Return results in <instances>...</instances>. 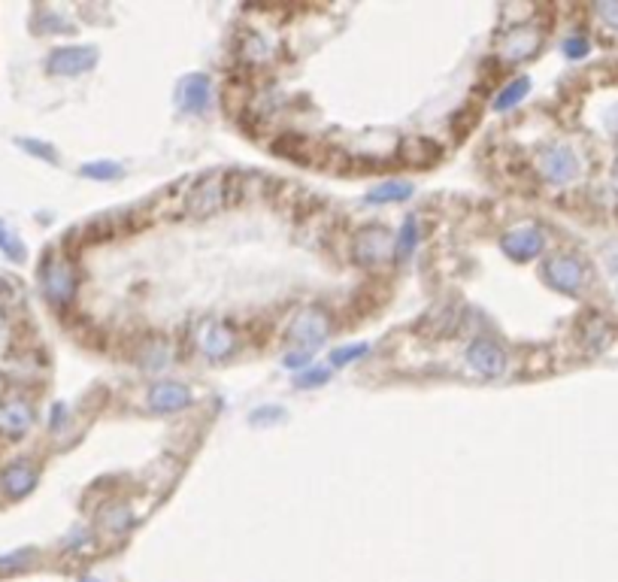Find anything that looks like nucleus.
Returning a JSON list of instances; mask_svg holds the SVG:
<instances>
[{
	"instance_id": "nucleus-1",
	"label": "nucleus",
	"mask_w": 618,
	"mask_h": 582,
	"mask_svg": "<svg viewBox=\"0 0 618 582\" xmlns=\"http://www.w3.org/2000/svg\"><path fill=\"white\" fill-rule=\"evenodd\" d=\"M237 188H240V176L231 171H212V173L197 176L194 186H191L186 195L182 212H186L188 219L216 216V212H222L225 206H231L237 201Z\"/></svg>"
},
{
	"instance_id": "nucleus-2",
	"label": "nucleus",
	"mask_w": 618,
	"mask_h": 582,
	"mask_svg": "<svg viewBox=\"0 0 618 582\" xmlns=\"http://www.w3.org/2000/svg\"><path fill=\"white\" fill-rule=\"evenodd\" d=\"M330 328H334L330 313L325 307L313 304L294 313V319L289 322V328H285V340L300 352H315L319 346H325V340L330 337Z\"/></svg>"
},
{
	"instance_id": "nucleus-3",
	"label": "nucleus",
	"mask_w": 618,
	"mask_h": 582,
	"mask_svg": "<svg viewBox=\"0 0 618 582\" xmlns=\"http://www.w3.org/2000/svg\"><path fill=\"white\" fill-rule=\"evenodd\" d=\"M40 285H43V294L52 300L55 307H67L76 294V285H79V276H76V267L70 264V258L58 255V252H49L46 258L40 261Z\"/></svg>"
},
{
	"instance_id": "nucleus-4",
	"label": "nucleus",
	"mask_w": 618,
	"mask_h": 582,
	"mask_svg": "<svg viewBox=\"0 0 618 582\" xmlns=\"http://www.w3.org/2000/svg\"><path fill=\"white\" fill-rule=\"evenodd\" d=\"M534 167L540 171V176L551 186H566L573 182L582 171L579 164V155L564 143H551V146H540L534 155Z\"/></svg>"
},
{
	"instance_id": "nucleus-5",
	"label": "nucleus",
	"mask_w": 618,
	"mask_h": 582,
	"mask_svg": "<svg viewBox=\"0 0 618 582\" xmlns=\"http://www.w3.org/2000/svg\"><path fill=\"white\" fill-rule=\"evenodd\" d=\"M352 258H355L358 267H379L382 261L394 258V237L388 227L382 225H364L360 231L352 237Z\"/></svg>"
},
{
	"instance_id": "nucleus-6",
	"label": "nucleus",
	"mask_w": 618,
	"mask_h": 582,
	"mask_svg": "<svg viewBox=\"0 0 618 582\" xmlns=\"http://www.w3.org/2000/svg\"><path fill=\"white\" fill-rule=\"evenodd\" d=\"M543 279H546V285H551V289L561 291V294H579L585 285L582 258H576L570 252L551 255L546 261V267H543Z\"/></svg>"
},
{
	"instance_id": "nucleus-7",
	"label": "nucleus",
	"mask_w": 618,
	"mask_h": 582,
	"mask_svg": "<svg viewBox=\"0 0 618 582\" xmlns=\"http://www.w3.org/2000/svg\"><path fill=\"white\" fill-rule=\"evenodd\" d=\"M467 364H470V371H476L479 377L497 379L506 373L510 358H506V352L500 343L488 340V337H476V340L467 346Z\"/></svg>"
},
{
	"instance_id": "nucleus-8",
	"label": "nucleus",
	"mask_w": 618,
	"mask_h": 582,
	"mask_svg": "<svg viewBox=\"0 0 618 582\" xmlns=\"http://www.w3.org/2000/svg\"><path fill=\"white\" fill-rule=\"evenodd\" d=\"M94 64H98L94 46H58L46 58V70L52 76H83Z\"/></svg>"
},
{
	"instance_id": "nucleus-9",
	"label": "nucleus",
	"mask_w": 618,
	"mask_h": 582,
	"mask_svg": "<svg viewBox=\"0 0 618 582\" xmlns=\"http://www.w3.org/2000/svg\"><path fill=\"white\" fill-rule=\"evenodd\" d=\"M194 340H197V349L212 361H227L237 352V334L231 331V325H225V322H218V319H206L203 325L197 328Z\"/></svg>"
},
{
	"instance_id": "nucleus-10",
	"label": "nucleus",
	"mask_w": 618,
	"mask_h": 582,
	"mask_svg": "<svg viewBox=\"0 0 618 582\" xmlns=\"http://www.w3.org/2000/svg\"><path fill=\"white\" fill-rule=\"evenodd\" d=\"M34 407L31 401L19 395L0 397V437L6 440H21L28 431L34 428Z\"/></svg>"
},
{
	"instance_id": "nucleus-11",
	"label": "nucleus",
	"mask_w": 618,
	"mask_h": 582,
	"mask_svg": "<svg viewBox=\"0 0 618 582\" xmlns=\"http://www.w3.org/2000/svg\"><path fill=\"white\" fill-rule=\"evenodd\" d=\"M500 246H503V252L510 255L512 261L525 264V261H534V258L546 249V234H543L536 225H521V227L506 231L503 240H500Z\"/></svg>"
},
{
	"instance_id": "nucleus-12",
	"label": "nucleus",
	"mask_w": 618,
	"mask_h": 582,
	"mask_svg": "<svg viewBox=\"0 0 618 582\" xmlns=\"http://www.w3.org/2000/svg\"><path fill=\"white\" fill-rule=\"evenodd\" d=\"M540 43H543V34L536 31L534 25H512V28H506L503 36H500V58L503 61H525V58H531L536 49H540Z\"/></svg>"
},
{
	"instance_id": "nucleus-13",
	"label": "nucleus",
	"mask_w": 618,
	"mask_h": 582,
	"mask_svg": "<svg viewBox=\"0 0 618 582\" xmlns=\"http://www.w3.org/2000/svg\"><path fill=\"white\" fill-rule=\"evenodd\" d=\"M191 388L182 386V382L176 379H164V382H154V386L149 388V395H146V407H149L152 412H161V416H167V412H179L191 407Z\"/></svg>"
},
{
	"instance_id": "nucleus-14",
	"label": "nucleus",
	"mask_w": 618,
	"mask_h": 582,
	"mask_svg": "<svg viewBox=\"0 0 618 582\" xmlns=\"http://www.w3.org/2000/svg\"><path fill=\"white\" fill-rule=\"evenodd\" d=\"M40 482V470L34 467L31 461H16L0 474V489L6 491L10 498H25L31 495Z\"/></svg>"
},
{
	"instance_id": "nucleus-15",
	"label": "nucleus",
	"mask_w": 618,
	"mask_h": 582,
	"mask_svg": "<svg viewBox=\"0 0 618 582\" xmlns=\"http://www.w3.org/2000/svg\"><path fill=\"white\" fill-rule=\"evenodd\" d=\"M210 100H212V83L206 73H191V76L182 79L179 107L186 109V113H191V116L203 113V109L210 107Z\"/></svg>"
},
{
	"instance_id": "nucleus-16",
	"label": "nucleus",
	"mask_w": 618,
	"mask_h": 582,
	"mask_svg": "<svg viewBox=\"0 0 618 582\" xmlns=\"http://www.w3.org/2000/svg\"><path fill=\"white\" fill-rule=\"evenodd\" d=\"M613 334H615L613 325H609L600 313H585L582 325H579V337H582V343L588 346V352L606 349L609 340H613Z\"/></svg>"
},
{
	"instance_id": "nucleus-17",
	"label": "nucleus",
	"mask_w": 618,
	"mask_h": 582,
	"mask_svg": "<svg viewBox=\"0 0 618 582\" xmlns=\"http://www.w3.org/2000/svg\"><path fill=\"white\" fill-rule=\"evenodd\" d=\"M409 197H412V186H409V182L388 179V182H382V186L367 191L364 201L376 206V203H400V201H409Z\"/></svg>"
},
{
	"instance_id": "nucleus-18",
	"label": "nucleus",
	"mask_w": 618,
	"mask_h": 582,
	"mask_svg": "<svg viewBox=\"0 0 618 582\" xmlns=\"http://www.w3.org/2000/svg\"><path fill=\"white\" fill-rule=\"evenodd\" d=\"M418 246V216H407L400 234L394 240V264H407Z\"/></svg>"
},
{
	"instance_id": "nucleus-19",
	"label": "nucleus",
	"mask_w": 618,
	"mask_h": 582,
	"mask_svg": "<svg viewBox=\"0 0 618 582\" xmlns=\"http://www.w3.org/2000/svg\"><path fill=\"white\" fill-rule=\"evenodd\" d=\"M527 92H531V79H527V76L512 79V83H506L503 88H500V94L495 100V109H497V113H510V109H515L521 100L527 98Z\"/></svg>"
},
{
	"instance_id": "nucleus-20",
	"label": "nucleus",
	"mask_w": 618,
	"mask_h": 582,
	"mask_svg": "<svg viewBox=\"0 0 618 582\" xmlns=\"http://www.w3.org/2000/svg\"><path fill=\"white\" fill-rule=\"evenodd\" d=\"M98 525L107 534H124L131 525H134V515H131V510L124 504H109L107 510L98 515Z\"/></svg>"
},
{
	"instance_id": "nucleus-21",
	"label": "nucleus",
	"mask_w": 618,
	"mask_h": 582,
	"mask_svg": "<svg viewBox=\"0 0 618 582\" xmlns=\"http://www.w3.org/2000/svg\"><path fill=\"white\" fill-rule=\"evenodd\" d=\"M139 364L146 367V371H161V367H167V361H170V346H167L164 340H146L143 346H139V355H137Z\"/></svg>"
},
{
	"instance_id": "nucleus-22",
	"label": "nucleus",
	"mask_w": 618,
	"mask_h": 582,
	"mask_svg": "<svg viewBox=\"0 0 618 582\" xmlns=\"http://www.w3.org/2000/svg\"><path fill=\"white\" fill-rule=\"evenodd\" d=\"M437 143H431V140H409V143H403V161L412 167H424V164H431L433 158H437V149H433Z\"/></svg>"
},
{
	"instance_id": "nucleus-23",
	"label": "nucleus",
	"mask_w": 618,
	"mask_h": 582,
	"mask_svg": "<svg viewBox=\"0 0 618 582\" xmlns=\"http://www.w3.org/2000/svg\"><path fill=\"white\" fill-rule=\"evenodd\" d=\"M367 349H370V346H367V343L337 346V349H334V352H330V367H349V364H352V361L364 358V355H367Z\"/></svg>"
},
{
	"instance_id": "nucleus-24",
	"label": "nucleus",
	"mask_w": 618,
	"mask_h": 582,
	"mask_svg": "<svg viewBox=\"0 0 618 582\" xmlns=\"http://www.w3.org/2000/svg\"><path fill=\"white\" fill-rule=\"evenodd\" d=\"M83 176L85 179H98V182H113L122 176V167L113 164V161H94V164L83 167Z\"/></svg>"
},
{
	"instance_id": "nucleus-25",
	"label": "nucleus",
	"mask_w": 618,
	"mask_h": 582,
	"mask_svg": "<svg viewBox=\"0 0 618 582\" xmlns=\"http://www.w3.org/2000/svg\"><path fill=\"white\" fill-rule=\"evenodd\" d=\"M0 252L10 258V261H21V258H25V246H21V240L4 222H0Z\"/></svg>"
},
{
	"instance_id": "nucleus-26",
	"label": "nucleus",
	"mask_w": 618,
	"mask_h": 582,
	"mask_svg": "<svg viewBox=\"0 0 618 582\" xmlns=\"http://www.w3.org/2000/svg\"><path fill=\"white\" fill-rule=\"evenodd\" d=\"M34 562V552L25 549V552H12V555H4L0 558V573H16V570H25L28 564Z\"/></svg>"
},
{
	"instance_id": "nucleus-27",
	"label": "nucleus",
	"mask_w": 618,
	"mask_h": 582,
	"mask_svg": "<svg viewBox=\"0 0 618 582\" xmlns=\"http://www.w3.org/2000/svg\"><path fill=\"white\" fill-rule=\"evenodd\" d=\"M19 146H21V149H25V152L36 155V158L49 161V164H58V152L52 149L49 143H40V140H19Z\"/></svg>"
},
{
	"instance_id": "nucleus-28",
	"label": "nucleus",
	"mask_w": 618,
	"mask_h": 582,
	"mask_svg": "<svg viewBox=\"0 0 618 582\" xmlns=\"http://www.w3.org/2000/svg\"><path fill=\"white\" fill-rule=\"evenodd\" d=\"M330 379V371L328 367H309L306 373H300L297 379V388H315V386H325V382Z\"/></svg>"
},
{
	"instance_id": "nucleus-29",
	"label": "nucleus",
	"mask_w": 618,
	"mask_h": 582,
	"mask_svg": "<svg viewBox=\"0 0 618 582\" xmlns=\"http://www.w3.org/2000/svg\"><path fill=\"white\" fill-rule=\"evenodd\" d=\"M591 52V43L585 36H566L564 40V55L566 58H585Z\"/></svg>"
},
{
	"instance_id": "nucleus-30",
	"label": "nucleus",
	"mask_w": 618,
	"mask_h": 582,
	"mask_svg": "<svg viewBox=\"0 0 618 582\" xmlns=\"http://www.w3.org/2000/svg\"><path fill=\"white\" fill-rule=\"evenodd\" d=\"M594 12L603 19V25L613 28V31H618V0H606V4H598L594 6Z\"/></svg>"
},
{
	"instance_id": "nucleus-31",
	"label": "nucleus",
	"mask_w": 618,
	"mask_h": 582,
	"mask_svg": "<svg viewBox=\"0 0 618 582\" xmlns=\"http://www.w3.org/2000/svg\"><path fill=\"white\" fill-rule=\"evenodd\" d=\"M285 367L289 371H300V367H313V352H300V349H294L285 355Z\"/></svg>"
},
{
	"instance_id": "nucleus-32",
	"label": "nucleus",
	"mask_w": 618,
	"mask_h": 582,
	"mask_svg": "<svg viewBox=\"0 0 618 582\" xmlns=\"http://www.w3.org/2000/svg\"><path fill=\"white\" fill-rule=\"evenodd\" d=\"M613 134H618V107L613 109Z\"/></svg>"
},
{
	"instance_id": "nucleus-33",
	"label": "nucleus",
	"mask_w": 618,
	"mask_h": 582,
	"mask_svg": "<svg viewBox=\"0 0 618 582\" xmlns=\"http://www.w3.org/2000/svg\"><path fill=\"white\" fill-rule=\"evenodd\" d=\"M83 582H98V579H83Z\"/></svg>"
}]
</instances>
